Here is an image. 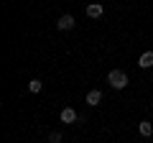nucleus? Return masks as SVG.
Masks as SVG:
<instances>
[{
    "instance_id": "obj_1",
    "label": "nucleus",
    "mask_w": 153,
    "mask_h": 143,
    "mask_svg": "<svg viewBox=\"0 0 153 143\" xmlns=\"http://www.w3.org/2000/svg\"><path fill=\"white\" fill-rule=\"evenodd\" d=\"M107 82H110V87H115V89H125L128 87V74L123 69H112L107 74Z\"/></svg>"
},
{
    "instance_id": "obj_2",
    "label": "nucleus",
    "mask_w": 153,
    "mask_h": 143,
    "mask_svg": "<svg viewBox=\"0 0 153 143\" xmlns=\"http://www.w3.org/2000/svg\"><path fill=\"white\" fill-rule=\"evenodd\" d=\"M74 16H69V13H64V16L59 18V21H56V28H59V31H71V28H74Z\"/></svg>"
},
{
    "instance_id": "obj_3",
    "label": "nucleus",
    "mask_w": 153,
    "mask_h": 143,
    "mask_svg": "<svg viewBox=\"0 0 153 143\" xmlns=\"http://www.w3.org/2000/svg\"><path fill=\"white\" fill-rule=\"evenodd\" d=\"M59 118H61V123H76V120H79V115H76L74 107H64Z\"/></svg>"
},
{
    "instance_id": "obj_4",
    "label": "nucleus",
    "mask_w": 153,
    "mask_h": 143,
    "mask_svg": "<svg viewBox=\"0 0 153 143\" xmlns=\"http://www.w3.org/2000/svg\"><path fill=\"white\" fill-rule=\"evenodd\" d=\"M102 13H105V8L100 5V3H89L87 5V16L89 18H102Z\"/></svg>"
},
{
    "instance_id": "obj_5",
    "label": "nucleus",
    "mask_w": 153,
    "mask_h": 143,
    "mask_svg": "<svg viewBox=\"0 0 153 143\" xmlns=\"http://www.w3.org/2000/svg\"><path fill=\"white\" fill-rule=\"evenodd\" d=\"M100 102H102V92H100V89H89L87 92V105L94 107V105H100Z\"/></svg>"
},
{
    "instance_id": "obj_6",
    "label": "nucleus",
    "mask_w": 153,
    "mask_h": 143,
    "mask_svg": "<svg viewBox=\"0 0 153 143\" xmlns=\"http://www.w3.org/2000/svg\"><path fill=\"white\" fill-rule=\"evenodd\" d=\"M138 66H143V69H151V66H153V51H146V54H140V59H138Z\"/></svg>"
},
{
    "instance_id": "obj_7",
    "label": "nucleus",
    "mask_w": 153,
    "mask_h": 143,
    "mask_svg": "<svg viewBox=\"0 0 153 143\" xmlns=\"http://www.w3.org/2000/svg\"><path fill=\"white\" fill-rule=\"evenodd\" d=\"M138 133H140L143 138H148V136H153V125L148 120H143V123H138Z\"/></svg>"
},
{
    "instance_id": "obj_8",
    "label": "nucleus",
    "mask_w": 153,
    "mask_h": 143,
    "mask_svg": "<svg viewBox=\"0 0 153 143\" xmlns=\"http://www.w3.org/2000/svg\"><path fill=\"white\" fill-rule=\"evenodd\" d=\"M41 87H44V82H41V79H31V82H28V89H31L33 95L41 92Z\"/></svg>"
},
{
    "instance_id": "obj_9",
    "label": "nucleus",
    "mask_w": 153,
    "mask_h": 143,
    "mask_svg": "<svg viewBox=\"0 0 153 143\" xmlns=\"http://www.w3.org/2000/svg\"><path fill=\"white\" fill-rule=\"evenodd\" d=\"M49 141H51V143H61V133H51Z\"/></svg>"
}]
</instances>
